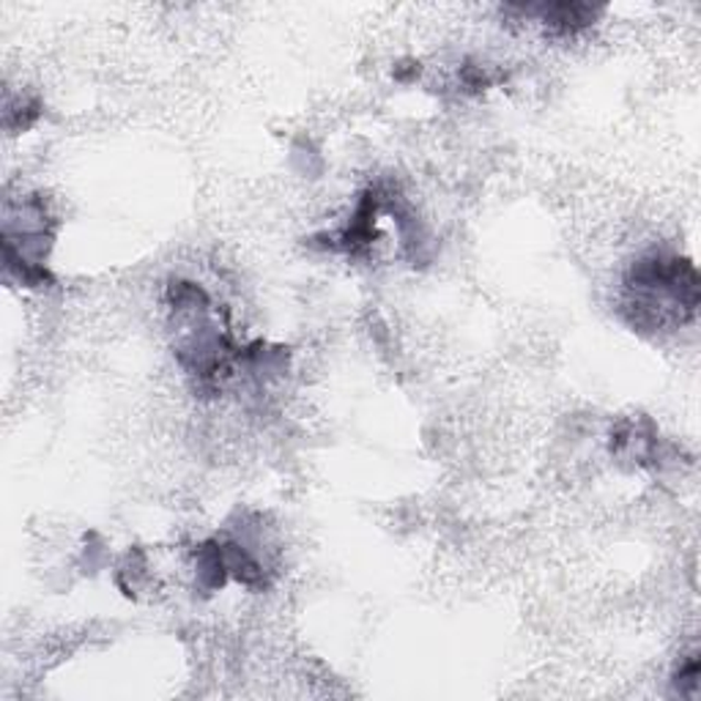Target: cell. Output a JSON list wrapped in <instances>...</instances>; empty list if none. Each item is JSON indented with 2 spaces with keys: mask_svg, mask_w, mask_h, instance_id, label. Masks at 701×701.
Masks as SVG:
<instances>
[{
  "mask_svg": "<svg viewBox=\"0 0 701 701\" xmlns=\"http://www.w3.org/2000/svg\"><path fill=\"white\" fill-rule=\"evenodd\" d=\"M628 310L636 326L663 329L686 324L699 307V274L693 263L680 258H641L628 274Z\"/></svg>",
  "mask_w": 701,
  "mask_h": 701,
  "instance_id": "6da1fadb",
  "label": "cell"
},
{
  "mask_svg": "<svg viewBox=\"0 0 701 701\" xmlns=\"http://www.w3.org/2000/svg\"><path fill=\"white\" fill-rule=\"evenodd\" d=\"M526 11L537 17L545 28H551V33H556V36H571V33L592 25V20L600 14V9H592V6H582V3L534 6V9H526Z\"/></svg>",
  "mask_w": 701,
  "mask_h": 701,
  "instance_id": "7a4b0ae2",
  "label": "cell"
},
{
  "mask_svg": "<svg viewBox=\"0 0 701 701\" xmlns=\"http://www.w3.org/2000/svg\"><path fill=\"white\" fill-rule=\"evenodd\" d=\"M697 680H699V660L691 658L680 669V680H677V686H680L682 693H691L693 688H697Z\"/></svg>",
  "mask_w": 701,
  "mask_h": 701,
  "instance_id": "3957f363",
  "label": "cell"
}]
</instances>
